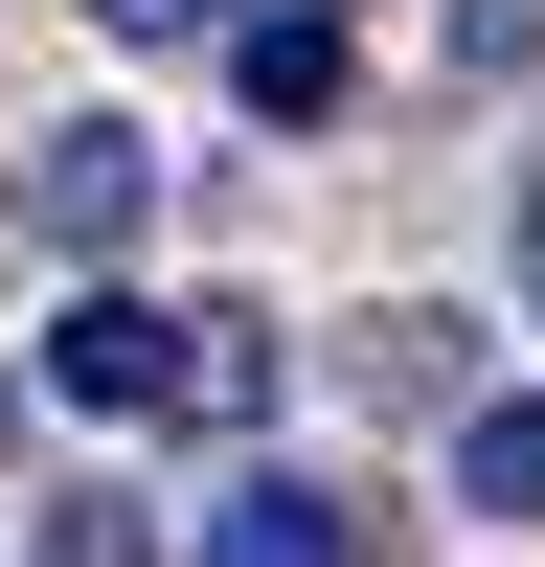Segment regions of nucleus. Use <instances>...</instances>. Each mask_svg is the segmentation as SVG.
I'll list each match as a JSON object with an SVG mask.
<instances>
[{"mask_svg":"<svg viewBox=\"0 0 545 567\" xmlns=\"http://www.w3.org/2000/svg\"><path fill=\"white\" fill-rule=\"evenodd\" d=\"M91 23H114V45H205L227 0H91Z\"/></svg>","mask_w":545,"mask_h":567,"instance_id":"nucleus-10","label":"nucleus"},{"mask_svg":"<svg viewBox=\"0 0 545 567\" xmlns=\"http://www.w3.org/2000/svg\"><path fill=\"white\" fill-rule=\"evenodd\" d=\"M160 409H205V432H272V318H182V363H160Z\"/></svg>","mask_w":545,"mask_h":567,"instance_id":"nucleus-5","label":"nucleus"},{"mask_svg":"<svg viewBox=\"0 0 545 567\" xmlns=\"http://www.w3.org/2000/svg\"><path fill=\"white\" fill-rule=\"evenodd\" d=\"M432 45H454V91H523V69H545V23H523V0H454Z\"/></svg>","mask_w":545,"mask_h":567,"instance_id":"nucleus-8","label":"nucleus"},{"mask_svg":"<svg viewBox=\"0 0 545 567\" xmlns=\"http://www.w3.org/2000/svg\"><path fill=\"white\" fill-rule=\"evenodd\" d=\"M182 567H363V523H341L318 477H227L205 523H182Z\"/></svg>","mask_w":545,"mask_h":567,"instance_id":"nucleus-3","label":"nucleus"},{"mask_svg":"<svg viewBox=\"0 0 545 567\" xmlns=\"http://www.w3.org/2000/svg\"><path fill=\"white\" fill-rule=\"evenodd\" d=\"M0 454H23V363H0Z\"/></svg>","mask_w":545,"mask_h":567,"instance_id":"nucleus-11","label":"nucleus"},{"mask_svg":"<svg viewBox=\"0 0 545 567\" xmlns=\"http://www.w3.org/2000/svg\"><path fill=\"white\" fill-rule=\"evenodd\" d=\"M136 205H160V136H136V114L23 136V227H45V250H136Z\"/></svg>","mask_w":545,"mask_h":567,"instance_id":"nucleus-1","label":"nucleus"},{"mask_svg":"<svg viewBox=\"0 0 545 567\" xmlns=\"http://www.w3.org/2000/svg\"><path fill=\"white\" fill-rule=\"evenodd\" d=\"M454 499L477 523H545V409H454Z\"/></svg>","mask_w":545,"mask_h":567,"instance_id":"nucleus-6","label":"nucleus"},{"mask_svg":"<svg viewBox=\"0 0 545 567\" xmlns=\"http://www.w3.org/2000/svg\"><path fill=\"white\" fill-rule=\"evenodd\" d=\"M341 386L363 409H454V318H341Z\"/></svg>","mask_w":545,"mask_h":567,"instance_id":"nucleus-7","label":"nucleus"},{"mask_svg":"<svg viewBox=\"0 0 545 567\" xmlns=\"http://www.w3.org/2000/svg\"><path fill=\"white\" fill-rule=\"evenodd\" d=\"M160 363H182V318H160V296H114V272L45 318V409H91V432H136V409H160Z\"/></svg>","mask_w":545,"mask_h":567,"instance_id":"nucleus-2","label":"nucleus"},{"mask_svg":"<svg viewBox=\"0 0 545 567\" xmlns=\"http://www.w3.org/2000/svg\"><path fill=\"white\" fill-rule=\"evenodd\" d=\"M523 296H545V205H523Z\"/></svg>","mask_w":545,"mask_h":567,"instance_id":"nucleus-12","label":"nucleus"},{"mask_svg":"<svg viewBox=\"0 0 545 567\" xmlns=\"http://www.w3.org/2000/svg\"><path fill=\"white\" fill-rule=\"evenodd\" d=\"M45 567H160V523H136V499H69V523H45Z\"/></svg>","mask_w":545,"mask_h":567,"instance_id":"nucleus-9","label":"nucleus"},{"mask_svg":"<svg viewBox=\"0 0 545 567\" xmlns=\"http://www.w3.org/2000/svg\"><path fill=\"white\" fill-rule=\"evenodd\" d=\"M227 91H250L272 136H318L341 114V23H318V0H227Z\"/></svg>","mask_w":545,"mask_h":567,"instance_id":"nucleus-4","label":"nucleus"}]
</instances>
